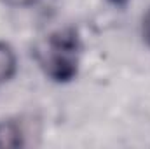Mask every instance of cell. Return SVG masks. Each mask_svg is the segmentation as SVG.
I'll list each match as a JSON object with an SVG mask.
<instances>
[{
	"label": "cell",
	"instance_id": "1",
	"mask_svg": "<svg viewBox=\"0 0 150 149\" xmlns=\"http://www.w3.org/2000/svg\"><path fill=\"white\" fill-rule=\"evenodd\" d=\"M80 44L74 30H59L45 40L40 51V65L56 82L75 79L80 62Z\"/></svg>",
	"mask_w": 150,
	"mask_h": 149
},
{
	"label": "cell",
	"instance_id": "2",
	"mask_svg": "<svg viewBox=\"0 0 150 149\" xmlns=\"http://www.w3.org/2000/svg\"><path fill=\"white\" fill-rule=\"evenodd\" d=\"M23 146V130L18 121H0V149H12Z\"/></svg>",
	"mask_w": 150,
	"mask_h": 149
},
{
	"label": "cell",
	"instance_id": "3",
	"mask_svg": "<svg viewBox=\"0 0 150 149\" xmlns=\"http://www.w3.org/2000/svg\"><path fill=\"white\" fill-rule=\"evenodd\" d=\"M18 70V56L11 44L0 40V84L11 81Z\"/></svg>",
	"mask_w": 150,
	"mask_h": 149
},
{
	"label": "cell",
	"instance_id": "4",
	"mask_svg": "<svg viewBox=\"0 0 150 149\" xmlns=\"http://www.w3.org/2000/svg\"><path fill=\"white\" fill-rule=\"evenodd\" d=\"M142 35H143V40L150 46V9L143 14V19H142Z\"/></svg>",
	"mask_w": 150,
	"mask_h": 149
},
{
	"label": "cell",
	"instance_id": "5",
	"mask_svg": "<svg viewBox=\"0 0 150 149\" xmlns=\"http://www.w3.org/2000/svg\"><path fill=\"white\" fill-rule=\"evenodd\" d=\"M4 5H7V7H14V9H21V7H28V5H32L35 0H0Z\"/></svg>",
	"mask_w": 150,
	"mask_h": 149
},
{
	"label": "cell",
	"instance_id": "6",
	"mask_svg": "<svg viewBox=\"0 0 150 149\" xmlns=\"http://www.w3.org/2000/svg\"><path fill=\"white\" fill-rule=\"evenodd\" d=\"M108 2H112L113 5H126L129 0H108Z\"/></svg>",
	"mask_w": 150,
	"mask_h": 149
}]
</instances>
